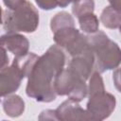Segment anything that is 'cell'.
Instances as JSON below:
<instances>
[{
    "label": "cell",
    "mask_w": 121,
    "mask_h": 121,
    "mask_svg": "<svg viewBox=\"0 0 121 121\" xmlns=\"http://www.w3.org/2000/svg\"><path fill=\"white\" fill-rule=\"evenodd\" d=\"M38 20V13L34 7L28 2H24L13 11H8L7 15H3V26L9 32H31L35 30Z\"/></svg>",
    "instance_id": "cell-1"
},
{
    "label": "cell",
    "mask_w": 121,
    "mask_h": 121,
    "mask_svg": "<svg viewBox=\"0 0 121 121\" xmlns=\"http://www.w3.org/2000/svg\"><path fill=\"white\" fill-rule=\"evenodd\" d=\"M93 37L95 38L92 39V41L95 43L98 69L103 72L106 69L115 67L121 61V51L116 43L111 42L102 32H100V36L97 33Z\"/></svg>",
    "instance_id": "cell-2"
},
{
    "label": "cell",
    "mask_w": 121,
    "mask_h": 121,
    "mask_svg": "<svg viewBox=\"0 0 121 121\" xmlns=\"http://www.w3.org/2000/svg\"><path fill=\"white\" fill-rule=\"evenodd\" d=\"M2 43H6L8 49H9L11 52H13V54H16L18 56L22 55V54H25V52L27 50L26 47H24V46H21V45H17V44L26 43H27V41L25 39V37L20 36V35L3 36L2 37Z\"/></svg>",
    "instance_id": "cell-3"
},
{
    "label": "cell",
    "mask_w": 121,
    "mask_h": 121,
    "mask_svg": "<svg viewBox=\"0 0 121 121\" xmlns=\"http://www.w3.org/2000/svg\"><path fill=\"white\" fill-rule=\"evenodd\" d=\"M80 26L87 32H94L97 28V21L94 14H87L79 17Z\"/></svg>",
    "instance_id": "cell-4"
},
{
    "label": "cell",
    "mask_w": 121,
    "mask_h": 121,
    "mask_svg": "<svg viewBox=\"0 0 121 121\" xmlns=\"http://www.w3.org/2000/svg\"><path fill=\"white\" fill-rule=\"evenodd\" d=\"M101 20H102L105 26L112 27H112H117L119 26V24L121 23V11L118 10L114 14V16H110L105 10H103Z\"/></svg>",
    "instance_id": "cell-5"
},
{
    "label": "cell",
    "mask_w": 121,
    "mask_h": 121,
    "mask_svg": "<svg viewBox=\"0 0 121 121\" xmlns=\"http://www.w3.org/2000/svg\"><path fill=\"white\" fill-rule=\"evenodd\" d=\"M104 95V94H103ZM103 95H102V96H103ZM101 96V97H102ZM101 98H100V96H99V100H100ZM100 103H114V97H112L111 95L108 96V98L106 97V99H104V100H100ZM98 105V103H97V101L95 100V98H94V99H92L91 97H90V100H89V103H88V108H89V110H90V112L91 111H93L96 106Z\"/></svg>",
    "instance_id": "cell-6"
},
{
    "label": "cell",
    "mask_w": 121,
    "mask_h": 121,
    "mask_svg": "<svg viewBox=\"0 0 121 121\" xmlns=\"http://www.w3.org/2000/svg\"><path fill=\"white\" fill-rule=\"evenodd\" d=\"M37 4L43 9H54L58 4V0H35Z\"/></svg>",
    "instance_id": "cell-7"
},
{
    "label": "cell",
    "mask_w": 121,
    "mask_h": 121,
    "mask_svg": "<svg viewBox=\"0 0 121 121\" xmlns=\"http://www.w3.org/2000/svg\"><path fill=\"white\" fill-rule=\"evenodd\" d=\"M24 2H25V0H4V3L6 4V6L12 9H16Z\"/></svg>",
    "instance_id": "cell-8"
},
{
    "label": "cell",
    "mask_w": 121,
    "mask_h": 121,
    "mask_svg": "<svg viewBox=\"0 0 121 121\" xmlns=\"http://www.w3.org/2000/svg\"><path fill=\"white\" fill-rule=\"evenodd\" d=\"M72 1H74V0H58V2H59V5L60 6V7H65L66 5H68L70 2H72ZM77 1V0H76Z\"/></svg>",
    "instance_id": "cell-9"
},
{
    "label": "cell",
    "mask_w": 121,
    "mask_h": 121,
    "mask_svg": "<svg viewBox=\"0 0 121 121\" xmlns=\"http://www.w3.org/2000/svg\"><path fill=\"white\" fill-rule=\"evenodd\" d=\"M109 1L112 3V6H114V5H115V4H116V3H117L119 0H109Z\"/></svg>",
    "instance_id": "cell-10"
}]
</instances>
